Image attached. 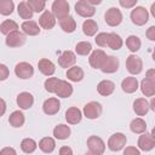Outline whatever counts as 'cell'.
<instances>
[{"label": "cell", "mask_w": 155, "mask_h": 155, "mask_svg": "<svg viewBox=\"0 0 155 155\" xmlns=\"http://www.w3.org/2000/svg\"><path fill=\"white\" fill-rule=\"evenodd\" d=\"M145 35L150 41H155V25H151L150 28H148Z\"/></svg>", "instance_id": "cell-46"}, {"label": "cell", "mask_w": 155, "mask_h": 155, "mask_svg": "<svg viewBox=\"0 0 155 155\" xmlns=\"http://www.w3.org/2000/svg\"><path fill=\"white\" fill-rule=\"evenodd\" d=\"M131 19L136 25H144L149 21V12L143 6H137L131 12Z\"/></svg>", "instance_id": "cell-1"}, {"label": "cell", "mask_w": 155, "mask_h": 155, "mask_svg": "<svg viewBox=\"0 0 155 155\" xmlns=\"http://www.w3.org/2000/svg\"><path fill=\"white\" fill-rule=\"evenodd\" d=\"M75 51L80 56H87L92 51V45L88 41H80L75 46Z\"/></svg>", "instance_id": "cell-38"}, {"label": "cell", "mask_w": 155, "mask_h": 155, "mask_svg": "<svg viewBox=\"0 0 155 155\" xmlns=\"http://www.w3.org/2000/svg\"><path fill=\"white\" fill-rule=\"evenodd\" d=\"M87 148L88 151L93 155H101L105 151V144L102 138L97 136H90L87 139Z\"/></svg>", "instance_id": "cell-3"}, {"label": "cell", "mask_w": 155, "mask_h": 155, "mask_svg": "<svg viewBox=\"0 0 155 155\" xmlns=\"http://www.w3.org/2000/svg\"><path fill=\"white\" fill-rule=\"evenodd\" d=\"M15 74L19 79H29L34 75V68L28 62H19L15 67Z\"/></svg>", "instance_id": "cell-10"}, {"label": "cell", "mask_w": 155, "mask_h": 155, "mask_svg": "<svg viewBox=\"0 0 155 155\" xmlns=\"http://www.w3.org/2000/svg\"><path fill=\"white\" fill-rule=\"evenodd\" d=\"M70 133H71L70 127L64 124H59L53 128V136H54V138H57L59 140H64V139L69 138Z\"/></svg>", "instance_id": "cell-24"}, {"label": "cell", "mask_w": 155, "mask_h": 155, "mask_svg": "<svg viewBox=\"0 0 155 155\" xmlns=\"http://www.w3.org/2000/svg\"><path fill=\"white\" fill-rule=\"evenodd\" d=\"M38 68H39L40 73L44 74V75H46V76H51V75H53L54 71H56L54 64H53L50 59H47V58H41V59L38 62Z\"/></svg>", "instance_id": "cell-20"}, {"label": "cell", "mask_w": 155, "mask_h": 155, "mask_svg": "<svg viewBox=\"0 0 155 155\" xmlns=\"http://www.w3.org/2000/svg\"><path fill=\"white\" fill-rule=\"evenodd\" d=\"M153 59L155 61V47H154V51H153Z\"/></svg>", "instance_id": "cell-55"}, {"label": "cell", "mask_w": 155, "mask_h": 155, "mask_svg": "<svg viewBox=\"0 0 155 155\" xmlns=\"http://www.w3.org/2000/svg\"><path fill=\"white\" fill-rule=\"evenodd\" d=\"M75 12L85 18H90L96 13L94 6L92 4H90L87 0H79L75 4Z\"/></svg>", "instance_id": "cell-4"}, {"label": "cell", "mask_w": 155, "mask_h": 155, "mask_svg": "<svg viewBox=\"0 0 155 155\" xmlns=\"http://www.w3.org/2000/svg\"><path fill=\"white\" fill-rule=\"evenodd\" d=\"M17 12H18V16L23 19H30L33 17V8L30 7V5L28 4V1H22L18 4L17 6Z\"/></svg>", "instance_id": "cell-26"}, {"label": "cell", "mask_w": 155, "mask_h": 155, "mask_svg": "<svg viewBox=\"0 0 155 155\" xmlns=\"http://www.w3.org/2000/svg\"><path fill=\"white\" fill-rule=\"evenodd\" d=\"M98 30L97 22L93 19H86L82 23V31L86 36H93Z\"/></svg>", "instance_id": "cell-32"}, {"label": "cell", "mask_w": 155, "mask_h": 155, "mask_svg": "<svg viewBox=\"0 0 155 155\" xmlns=\"http://www.w3.org/2000/svg\"><path fill=\"white\" fill-rule=\"evenodd\" d=\"M73 93V86L65 81V80H61L59 85H58V88L56 91V94L57 97H61V98H68L70 97Z\"/></svg>", "instance_id": "cell-25"}, {"label": "cell", "mask_w": 155, "mask_h": 155, "mask_svg": "<svg viewBox=\"0 0 155 155\" xmlns=\"http://www.w3.org/2000/svg\"><path fill=\"white\" fill-rule=\"evenodd\" d=\"M122 39L116 33H109V40H108V47L111 50H120L122 47Z\"/></svg>", "instance_id": "cell-35"}, {"label": "cell", "mask_w": 155, "mask_h": 155, "mask_svg": "<svg viewBox=\"0 0 155 155\" xmlns=\"http://www.w3.org/2000/svg\"><path fill=\"white\" fill-rule=\"evenodd\" d=\"M105 57H107V53L103 50L92 51V53L90 54V58H88L90 65L92 68H94V69H101V65H102V63H103Z\"/></svg>", "instance_id": "cell-15"}, {"label": "cell", "mask_w": 155, "mask_h": 155, "mask_svg": "<svg viewBox=\"0 0 155 155\" xmlns=\"http://www.w3.org/2000/svg\"><path fill=\"white\" fill-rule=\"evenodd\" d=\"M45 1H46V0H45Z\"/></svg>", "instance_id": "cell-56"}, {"label": "cell", "mask_w": 155, "mask_h": 155, "mask_svg": "<svg viewBox=\"0 0 155 155\" xmlns=\"http://www.w3.org/2000/svg\"><path fill=\"white\" fill-rule=\"evenodd\" d=\"M150 13H151V16L155 18V2L151 5V7H150Z\"/></svg>", "instance_id": "cell-53"}, {"label": "cell", "mask_w": 155, "mask_h": 155, "mask_svg": "<svg viewBox=\"0 0 155 155\" xmlns=\"http://www.w3.org/2000/svg\"><path fill=\"white\" fill-rule=\"evenodd\" d=\"M140 91L145 97H153L155 94V82H153L148 78L143 79L140 82Z\"/></svg>", "instance_id": "cell-29"}, {"label": "cell", "mask_w": 155, "mask_h": 155, "mask_svg": "<svg viewBox=\"0 0 155 155\" xmlns=\"http://www.w3.org/2000/svg\"><path fill=\"white\" fill-rule=\"evenodd\" d=\"M130 130L133 132V133H138V134H142L143 132L147 131V122L140 119V117H136L131 121L130 124Z\"/></svg>", "instance_id": "cell-31"}, {"label": "cell", "mask_w": 155, "mask_h": 155, "mask_svg": "<svg viewBox=\"0 0 155 155\" xmlns=\"http://www.w3.org/2000/svg\"><path fill=\"white\" fill-rule=\"evenodd\" d=\"M17 105L21 109H29L34 104V97L29 92H21L17 96Z\"/></svg>", "instance_id": "cell-18"}, {"label": "cell", "mask_w": 155, "mask_h": 155, "mask_svg": "<svg viewBox=\"0 0 155 155\" xmlns=\"http://www.w3.org/2000/svg\"><path fill=\"white\" fill-rule=\"evenodd\" d=\"M87 1H88L90 4H92L93 6H94V5H99V4L102 2V0H87Z\"/></svg>", "instance_id": "cell-51"}, {"label": "cell", "mask_w": 155, "mask_h": 155, "mask_svg": "<svg viewBox=\"0 0 155 155\" xmlns=\"http://www.w3.org/2000/svg\"><path fill=\"white\" fill-rule=\"evenodd\" d=\"M150 109V104L145 98H137L133 102V110L138 116L145 115Z\"/></svg>", "instance_id": "cell-21"}, {"label": "cell", "mask_w": 155, "mask_h": 155, "mask_svg": "<svg viewBox=\"0 0 155 155\" xmlns=\"http://www.w3.org/2000/svg\"><path fill=\"white\" fill-rule=\"evenodd\" d=\"M121 88L126 93H133L138 90V80L134 76H127L121 81Z\"/></svg>", "instance_id": "cell-22"}, {"label": "cell", "mask_w": 155, "mask_h": 155, "mask_svg": "<svg viewBox=\"0 0 155 155\" xmlns=\"http://www.w3.org/2000/svg\"><path fill=\"white\" fill-rule=\"evenodd\" d=\"M38 148V144L33 139V138H24L22 142H21V149L22 151H24L25 154H31L36 150Z\"/></svg>", "instance_id": "cell-36"}, {"label": "cell", "mask_w": 155, "mask_h": 155, "mask_svg": "<svg viewBox=\"0 0 155 155\" xmlns=\"http://www.w3.org/2000/svg\"><path fill=\"white\" fill-rule=\"evenodd\" d=\"M15 4L12 0H0V13L2 16H8L13 12Z\"/></svg>", "instance_id": "cell-39"}, {"label": "cell", "mask_w": 155, "mask_h": 155, "mask_svg": "<svg viewBox=\"0 0 155 155\" xmlns=\"http://www.w3.org/2000/svg\"><path fill=\"white\" fill-rule=\"evenodd\" d=\"M108 40H109V33H99L97 34L94 41L99 47H107L108 46Z\"/></svg>", "instance_id": "cell-41"}, {"label": "cell", "mask_w": 155, "mask_h": 155, "mask_svg": "<svg viewBox=\"0 0 155 155\" xmlns=\"http://www.w3.org/2000/svg\"><path fill=\"white\" fill-rule=\"evenodd\" d=\"M39 148L41 149V151H44V153H46V154H50V153H52V151L54 150V148H56V142H54V139L51 138V137H45V138H42V139L39 142Z\"/></svg>", "instance_id": "cell-33"}, {"label": "cell", "mask_w": 155, "mask_h": 155, "mask_svg": "<svg viewBox=\"0 0 155 155\" xmlns=\"http://www.w3.org/2000/svg\"><path fill=\"white\" fill-rule=\"evenodd\" d=\"M82 113H84V115H85L87 119H90V120L97 119V117H99L101 114H102V105H101V103H98V102H88L87 104H85Z\"/></svg>", "instance_id": "cell-8"}, {"label": "cell", "mask_w": 155, "mask_h": 155, "mask_svg": "<svg viewBox=\"0 0 155 155\" xmlns=\"http://www.w3.org/2000/svg\"><path fill=\"white\" fill-rule=\"evenodd\" d=\"M39 24L42 29L50 30L56 25V16L52 11H44L42 15L39 17Z\"/></svg>", "instance_id": "cell-13"}, {"label": "cell", "mask_w": 155, "mask_h": 155, "mask_svg": "<svg viewBox=\"0 0 155 155\" xmlns=\"http://www.w3.org/2000/svg\"><path fill=\"white\" fill-rule=\"evenodd\" d=\"M0 30H1V33L4 35H8L10 33L18 30V24L12 19H5L0 24Z\"/></svg>", "instance_id": "cell-34"}, {"label": "cell", "mask_w": 155, "mask_h": 155, "mask_svg": "<svg viewBox=\"0 0 155 155\" xmlns=\"http://www.w3.org/2000/svg\"><path fill=\"white\" fill-rule=\"evenodd\" d=\"M28 4L30 5L34 12H41L45 8L46 1L45 0H28Z\"/></svg>", "instance_id": "cell-42"}, {"label": "cell", "mask_w": 155, "mask_h": 155, "mask_svg": "<svg viewBox=\"0 0 155 155\" xmlns=\"http://www.w3.org/2000/svg\"><path fill=\"white\" fill-rule=\"evenodd\" d=\"M0 154H1V155H7V154H8V155H10V154H11V155H16L17 153H16V150H15L13 148H4V149L0 150Z\"/></svg>", "instance_id": "cell-47"}, {"label": "cell", "mask_w": 155, "mask_h": 155, "mask_svg": "<svg viewBox=\"0 0 155 155\" xmlns=\"http://www.w3.org/2000/svg\"><path fill=\"white\" fill-rule=\"evenodd\" d=\"M115 90V84L110 80H102L97 85V91L101 96H110Z\"/></svg>", "instance_id": "cell-23"}, {"label": "cell", "mask_w": 155, "mask_h": 155, "mask_svg": "<svg viewBox=\"0 0 155 155\" xmlns=\"http://www.w3.org/2000/svg\"><path fill=\"white\" fill-rule=\"evenodd\" d=\"M8 74H10L8 68H7L5 64H0V80H1V81L6 80V79L8 78Z\"/></svg>", "instance_id": "cell-44"}, {"label": "cell", "mask_w": 155, "mask_h": 155, "mask_svg": "<svg viewBox=\"0 0 155 155\" xmlns=\"http://www.w3.org/2000/svg\"><path fill=\"white\" fill-rule=\"evenodd\" d=\"M145 76H147L149 80H151L153 82H155V69H148Z\"/></svg>", "instance_id": "cell-49"}, {"label": "cell", "mask_w": 155, "mask_h": 155, "mask_svg": "<svg viewBox=\"0 0 155 155\" xmlns=\"http://www.w3.org/2000/svg\"><path fill=\"white\" fill-rule=\"evenodd\" d=\"M126 46L127 48L131 51V52H137L140 46H142V41L138 36L136 35H130L127 39H126Z\"/></svg>", "instance_id": "cell-37"}, {"label": "cell", "mask_w": 155, "mask_h": 155, "mask_svg": "<svg viewBox=\"0 0 155 155\" xmlns=\"http://www.w3.org/2000/svg\"><path fill=\"white\" fill-rule=\"evenodd\" d=\"M58 22H59L61 28L65 33H73L76 29V22H75V19L70 15L67 16V17H63V18L58 19Z\"/></svg>", "instance_id": "cell-27"}, {"label": "cell", "mask_w": 155, "mask_h": 155, "mask_svg": "<svg viewBox=\"0 0 155 155\" xmlns=\"http://www.w3.org/2000/svg\"><path fill=\"white\" fill-rule=\"evenodd\" d=\"M61 80L58 78H47L44 86H45V90L50 93H56L57 88H58V85H59Z\"/></svg>", "instance_id": "cell-40"}, {"label": "cell", "mask_w": 155, "mask_h": 155, "mask_svg": "<svg viewBox=\"0 0 155 155\" xmlns=\"http://www.w3.org/2000/svg\"><path fill=\"white\" fill-rule=\"evenodd\" d=\"M138 0H119V4L124 7V8H132L136 6Z\"/></svg>", "instance_id": "cell-43"}, {"label": "cell", "mask_w": 155, "mask_h": 155, "mask_svg": "<svg viewBox=\"0 0 155 155\" xmlns=\"http://www.w3.org/2000/svg\"><path fill=\"white\" fill-rule=\"evenodd\" d=\"M105 23L110 27H116L122 22V13L117 7H110L104 15Z\"/></svg>", "instance_id": "cell-5"}, {"label": "cell", "mask_w": 155, "mask_h": 155, "mask_svg": "<svg viewBox=\"0 0 155 155\" xmlns=\"http://www.w3.org/2000/svg\"><path fill=\"white\" fill-rule=\"evenodd\" d=\"M151 134L154 136V138H155V126L153 127V130H151Z\"/></svg>", "instance_id": "cell-54"}, {"label": "cell", "mask_w": 155, "mask_h": 155, "mask_svg": "<svg viewBox=\"0 0 155 155\" xmlns=\"http://www.w3.org/2000/svg\"><path fill=\"white\" fill-rule=\"evenodd\" d=\"M119 58H116L115 56H108L104 58L102 65H101V70L103 73H107V74H111V73H115L117 69H119Z\"/></svg>", "instance_id": "cell-11"}, {"label": "cell", "mask_w": 155, "mask_h": 155, "mask_svg": "<svg viewBox=\"0 0 155 155\" xmlns=\"http://www.w3.org/2000/svg\"><path fill=\"white\" fill-rule=\"evenodd\" d=\"M53 15L56 16V18L61 19L63 17L69 16V4L67 0H54L51 7Z\"/></svg>", "instance_id": "cell-6"}, {"label": "cell", "mask_w": 155, "mask_h": 155, "mask_svg": "<svg viewBox=\"0 0 155 155\" xmlns=\"http://www.w3.org/2000/svg\"><path fill=\"white\" fill-rule=\"evenodd\" d=\"M5 42L8 47H19V46L24 45V42H25V34L19 30L12 31L8 35H6Z\"/></svg>", "instance_id": "cell-9"}, {"label": "cell", "mask_w": 155, "mask_h": 155, "mask_svg": "<svg viewBox=\"0 0 155 155\" xmlns=\"http://www.w3.org/2000/svg\"><path fill=\"white\" fill-rule=\"evenodd\" d=\"M149 104H150V109L155 111V97H153V98H151V101L149 102Z\"/></svg>", "instance_id": "cell-50"}, {"label": "cell", "mask_w": 155, "mask_h": 155, "mask_svg": "<svg viewBox=\"0 0 155 155\" xmlns=\"http://www.w3.org/2000/svg\"><path fill=\"white\" fill-rule=\"evenodd\" d=\"M127 138L124 133L121 132H116L114 134H111L108 139V148L111 151H119L121 149H124V147L126 145Z\"/></svg>", "instance_id": "cell-2"}, {"label": "cell", "mask_w": 155, "mask_h": 155, "mask_svg": "<svg viewBox=\"0 0 155 155\" xmlns=\"http://www.w3.org/2000/svg\"><path fill=\"white\" fill-rule=\"evenodd\" d=\"M126 68L132 75H137L143 69V62L142 59L136 54H130L126 58Z\"/></svg>", "instance_id": "cell-7"}, {"label": "cell", "mask_w": 155, "mask_h": 155, "mask_svg": "<svg viewBox=\"0 0 155 155\" xmlns=\"http://www.w3.org/2000/svg\"><path fill=\"white\" fill-rule=\"evenodd\" d=\"M76 62V56L73 51H64L59 57H58V64L62 68H70L75 64Z\"/></svg>", "instance_id": "cell-16"}, {"label": "cell", "mask_w": 155, "mask_h": 155, "mask_svg": "<svg viewBox=\"0 0 155 155\" xmlns=\"http://www.w3.org/2000/svg\"><path fill=\"white\" fill-rule=\"evenodd\" d=\"M67 78L73 82H79L84 79V70L78 65L70 67L67 70Z\"/></svg>", "instance_id": "cell-28"}, {"label": "cell", "mask_w": 155, "mask_h": 155, "mask_svg": "<svg viewBox=\"0 0 155 155\" xmlns=\"http://www.w3.org/2000/svg\"><path fill=\"white\" fill-rule=\"evenodd\" d=\"M59 154L61 155H73V150L69 147H62L59 149Z\"/></svg>", "instance_id": "cell-48"}, {"label": "cell", "mask_w": 155, "mask_h": 155, "mask_svg": "<svg viewBox=\"0 0 155 155\" xmlns=\"http://www.w3.org/2000/svg\"><path fill=\"white\" fill-rule=\"evenodd\" d=\"M124 154L125 155H139L140 150L137 149L136 147H127L126 149H124Z\"/></svg>", "instance_id": "cell-45"}, {"label": "cell", "mask_w": 155, "mask_h": 155, "mask_svg": "<svg viewBox=\"0 0 155 155\" xmlns=\"http://www.w3.org/2000/svg\"><path fill=\"white\" fill-rule=\"evenodd\" d=\"M24 115L21 110H15L13 113L10 114V117H8V122L12 127H22L24 125Z\"/></svg>", "instance_id": "cell-30"}, {"label": "cell", "mask_w": 155, "mask_h": 155, "mask_svg": "<svg viewBox=\"0 0 155 155\" xmlns=\"http://www.w3.org/2000/svg\"><path fill=\"white\" fill-rule=\"evenodd\" d=\"M59 109H61V103L58 98H54V97L46 99L42 104V110L46 115H54L59 111Z\"/></svg>", "instance_id": "cell-14"}, {"label": "cell", "mask_w": 155, "mask_h": 155, "mask_svg": "<svg viewBox=\"0 0 155 155\" xmlns=\"http://www.w3.org/2000/svg\"><path fill=\"white\" fill-rule=\"evenodd\" d=\"M1 105H2V111H1V115L5 114V110H6V104H5V101L1 98Z\"/></svg>", "instance_id": "cell-52"}, {"label": "cell", "mask_w": 155, "mask_h": 155, "mask_svg": "<svg viewBox=\"0 0 155 155\" xmlns=\"http://www.w3.org/2000/svg\"><path fill=\"white\" fill-rule=\"evenodd\" d=\"M82 119V113L79 108L76 107H70L67 109L65 111V120L68 121V124L70 125H76L81 121Z\"/></svg>", "instance_id": "cell-17"}, {"label": "cell", "mask_w": 155, "mask_h": 155, "mask_svg": "<svg viewBox=\"0 0 155 155\" xmlns=\"http://www.w3.org/2000/svg\"><path fill=\"white\" fill-rule=\"evenodd\" d=\"M21 29L25 35H29V36H35V35H38L40 33L39 24L36 22H34V21H30V19L24 21L21 24Z\"/></svg>", "instance_id": "cell-19"}, {"label": "cell", "mask_w": 155, "mask_h": 155, "mask_svg": "<svg viewBox=\"0 0 155 155\" xmlns=\"http://www.w3.org/2000/svg\"><path fill=\"white\" fill-rule=\"evenodd\" d=\"M155 147V138L151 133L143 132L138 138V148L143 151H150Z\"/></svg>", "instance_id": "cell-12"}]
</instances>
